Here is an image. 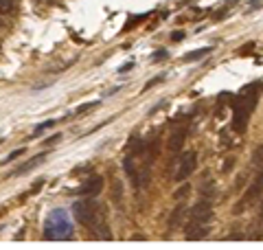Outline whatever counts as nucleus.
Returning <instances> with one entry per match:
<instances>
[{
    "instance_id": "obj_22",
    "label": "nucleus",
    "mask_w": 263,
    "mask_h": 250,
    "mask_svg": "<svg viewBox=\"0 0 263 250\" xmlns=\"http://www.w3.org/2000/svg\"><path fill=\"white\" fill-rule=\"evenodd\" d=\"M62 138H64L62 134H55V136H51V138L46 140V145H53V143H57V140H62Z\"/></svg>"
},
{
    "instance_id": "obj_12",
    "label": "nucleus",
    "mask_w": 263,
    "mask_h": 250,
    "mask_svg": "<svg viewBox=\"0 0 263 250\" xmlns=\"http://www.w3.org/2000/svg\"><path fill=\"white\" fill-rule=\"evenodd\" d=\"M209 53H211V48H197L195 53H189V55H184L182 60H184V62H193V60H200V57L209 55Z\"/></svg>"
},
{
    "instance_id": "obj_4",
    "label": "nucleus",
    "mask_w": 263,
    "mask_h": 250,
    "mask_svg": "<svg viewBox=\"0 0 263 250\" xmlns=\"http://www.w3.org/2000/svg\"><path fill=\"white\" fill-rule=\"evenodd\" d=\"M189 218H191V222H200V224H209L211 218H213V206L206 198L200 200L193 208H191V213H189Z\"/></svg>"
},
{
    "instance_id": "obj_13",
    "label": "nucleus",
    "mask_w": 263,
    "mask_h": 250,
    "mask_svg": "<svg viewBox=\"0 0 263 250\" xmlns=\"http://www.w3.org/2000/svg\"><path fill=\"white\" fill-rule=\"evenodd\" d=\"M13 7V0H0V13H11Z\"/></svg>"
},
{
    "instance_id": "obj_24",
    "label": "nucleus",
    "mask_w": 263,
    "mask_h": 250,
    "mask_svg": "<svg viewBox=\"0 0 263 250\" xmlns=\"http://www.w3.org/2000/svg\"><path fill=\"white\" fill-rule=\"evenodd\" d=\"M261 215H263V204H261Z\"/></svg>"
},
{
    "instance_id": "obj_17",
    "label": "nucleus",
    "mask_w": 263,
    "mask_h": 250,
    "mask_svg": "<svg viewBox=\"0 0 263 250\" xmlns=\"http://www.w3.org/2000/svg\"><path fill=\"white\" fill-rule=\"evenodd\" d=\"M22 154H24V149H15V152H11L9 156L5 158V160H3V165H7L9 160H15V158H18V156H22Z\"/></svg>"
},
{
    "instance_id": "obj_2",
    "label": "nucleus",
    "mask_w": 263,
    "mask_h": 250,
    "mask_svg": "<svg viewBox=\"0 0 263 250\" xmlns=\"http://www.w3.org/2000/svg\"><path fill=\"white\" fill-rule=\"evenodd\" d=\"M97 213H99V206L92 200H79V202L72 204V215H75L77 222L84 224V226H95Z\"/></svg>"
},
{
    "instance_id": "obj_6",
    "label": "nucleus",
    "mask_w": 263,
    "mask_h": 250,
    "mask_svg": "<svg viewBox=\"0 0 263 250\" xmlns=\"http://www.w3.org/2000/svg\"><path fill=\"white\" fill-rule=\"evenodd\" d=\"M101 189H103V178L101 176H90L84 185H81L79 193L81 195H99L101 193Z\"/></svg>"
},
{
    "instance_id": "obj_23",
    "label": "nucleus",
    "mask_w": 263,
    "mask_h": 250,
    "mask_svg": "<svg viewBox=\"0 0 263 250\" xmlns=\"http://www.w3.org/2000/svg\"><path fill=\"white\" fill-rule=\"evenodd\" d=\"M182 38H184V33H182V31H176V33H174V38H171V40H174V42H180Z\"/></svg>"
},
{
    "instance_id": "obj_5",
    "label": "nucleus",
    "mask_w": 263,
    "mask_h": 250,
    "mask_svg": "<svg viewBox=\"0 0 263 250\" xmlns=\"http://www.w3.org/2000/svg\"><path fill=\"white\" fill-rule=\"evenodd\" d=\"M209 235V226L206 224H200V222H189L186 226H184V237L186 239H202V237H206Z\"/></svg>"
},
{
    "instance_id": "obj_25",
    "label": "nucleus",
    "mask_w": 263,
    "mask_h": 250,
    "mask_svg": "<svg viewBox=\"0 0 263 250\" xmlns=\"http://www.w3.org/2000/svg\"><path fill=\"white\" fill-rule=\"evenodd\" d=\"M0 143H3V138H0Z\"/></svg>"
},
{
    "instance_id": "obj_10",
    "label": "nucleus",
    "mask_w": 263,
    "mask_h": 250,
    "mask_svg": "<svg viewBox=\"0 0 263 250\" xmlns=\"http://www.w3.org/2000/svg\"><path fill=\"white\" fill-rule=\"evenodd\" d=\"M182 218H184V206H182V204H178V206L174 208V213H171L169 226H171V228H178V226H180V222H182Z\"/></svg>"
},
{
    "instance_id": "obj_16",
    "label": "nucleus",
    "mask_w": 263,
    "mask_h": 250,
    "mask_svg": "<svg viewBox=\"0 0 263 250\" xmlns=\"http://www.w3.org/2000/svg\"><path fill=\"white\" fill-rule=\"evenodd\" d=\"M189 191H191V187H189V185L180 187V189L176 191V200H182V198H186V195H189Z\"/></svg>"
},
{
    "instance_id": "obj_8",
    "label": "nucleus",
    "mask_w": 263,
    "mask_h": 250,
    "mask_svg": "<svg viewBox=\"0 0 263 250\" xmlns=\"http://www.w3.org/2000/svg\"><path fill=\"white\" fill-rule=\"evenodd\" d=\"M44 158H46L44 154H40V156H35V158H31V160H27L24 165H20L18 169L11 173V176H22V173H27V171H31V169H35L37 165H42V163H44Z\"/></svg>"
},
{
    "instance_id": "obj_19",
    "label": "nucleus",
    "mask_w": 263,
    "mask_h": 250,
    "mask_svg": "<svg viewBox=\"0 0 263 250\" xmlns=\"http://www.w3.org/2000/svg\"><path fill=\"white\" fill-rule=\"evenodd\" d=\"M55 123H57V121H55V119H51V121H46V123H42V125H37V128H35V134H40V132L46 130V128H53Z\"/></svg>"
},
{
    "instance_id": "obj_1",
    "label": "nucleus",
    "mask_w": 263,
    "mask_h": 250,
    "mask_svg": "<svg viewBox=\"0 0 263 250\" xmlns=\"http://www.w3.org/2000/svg\"><path fill=\"white\" fill-rule=\"evenodd\" d=\"M259 93H261V81H254L250 86H246L239 93V97H237L235 114H233V130L235 132H246V128H248L250 112L257 108Z\"/></svg>"
},
{
    "instance_id": "obj_21",
    "label": "nucleus",
    "mask_w": 263,
    "mask_h": 250,
    "mask_svg": "<svg viewBox=\"0 0 263 250\" xmlns=\"http://www.w3.org/2000/svg\"><path fill=\"white\" fill-rule=\"evenodd\" d=\"M228 239H243V233H239V230H233L228 235Z\"/></svg>"
},
{
    "instance_id": "obj_11",
    "label": "nucleus",
    "mask_w": 263,
    "mask_h": 250,
    "mask_svg": "<svg viewBox=\"0 0 263 250\" xmlns=\"http://www.w3.org/2000/svg\"><path fill=\"white\" fill-rule=\"evenodd\" d=\"M129 149H132V156H134V154H141L143 152V149H145V143H143V138H132L129 140V145H127Z\"/></svg>"
},
{
    "instance_id": "obj_14",
    "label": "nucleus",
    "mask_w": 263,
    "mask_h": 250,
    "mask_svg": "<svg viewBox=\"0 0 263 250\" xmlns=\"http://www.w3.org/2000/svg\"><path fill=\"white\" fill-rule=\"evenodd\" d=\"M252 163L254 165H263V145L257 147V152H254V156H252Z\"/></svg>"
},
{
    "instance_id": "obj_15",
    "label": "nucleus",
    "mask_w": 263,
    "mask_h": 250,
    "mask_svg": "<svg viewBox=\"0 0 263 250\" xmlns=\"http://www.w3.org/2000/svg\"><path fill=\"white\" fill-rule=\"evenodd\" d=\"M97 105H99V101H90V103H86V105H79V108H77V110H75V112H77V114H84V112H88V110H92V108H97Z\"/></svg>"
},
{
    "instance_id": "obj_3",
    "label": "nucleus",
    "mask_w": 263,
    "mask_h": 250,
    "mask_svg": "<svg viewBox=\"0 0 263 250\" xmlns=\"http://www.w3.org/2000/svg\"><path fill=\"white\" fill-rule=\"evenodd\" d=\"M195 167H197V154H195V152H184V156L180 158V163H178V169H176V173H174V178H176L178 182L186 180V178L195 171Z\"/></svg>"
},
{
    "instance_id": "obj_9",
    "label": "nucleus",
    "mask_w": 263,
    "mask_h": 250,
    "mask_svg": "<svg viewBox=\"0 0 263 250\" xmlns=\"http://www.w3.org/2000/svg\"><path fill=\"white\" fill-rule=\"evenodd\" d=\"M263 191V169L257 173V180H254V185L248 189V193H246V198H243V202H250L252 198H257L259 193Z\"/></svg>"
},
{
    "instance_id": "obj_7",
    "label": "nucleus",
    "mask_w": 263,
    "mask_h": 250,
    "mask_svg": "<svg viewBox=\"0 0 263 250\" xmlns=\"http://www.w3.org/2000/svg\"><path fill=\"white\" fill-rule=\"evenodd\" d=\"M184 138H186V130L184 128L182 130H176L174 134L169 136V143H167L169 152H180V149L184 147Z\"/></svg>"
},
{
    "instance_id": "obj_20",
    "label": "nucleus",
    "mask_w": 263,
    "mask_h": 250,
    "mask_svg": "<svg viewBox=\"0 0 263 250\" xmlns=\"http://www.w3.org/2000/svg\"><path fill=\"white\" fill-rule=\"evenodd\" d=\"M134 68V62H127V64H123L121 68H119V73H127V70H132Z\"/></svg>"
},
{
    "instance_id": "obj_18",
    "label": "nucleus",
    "mask_w": 263,
    "mask_h": 250,
    "mask_svg": "<svg viewBox=\"0 0 263 250\" xmlns=\"http://www.w3.org/2000/svg\"><path fill=\"white\" fill-rule=\"evenodd\" d=\"M164 79V75H158V77H154V79H149V81H147L145 83V90H149V88H154L156 86V83H160Z\"/></svg>"
}]
</instances>
